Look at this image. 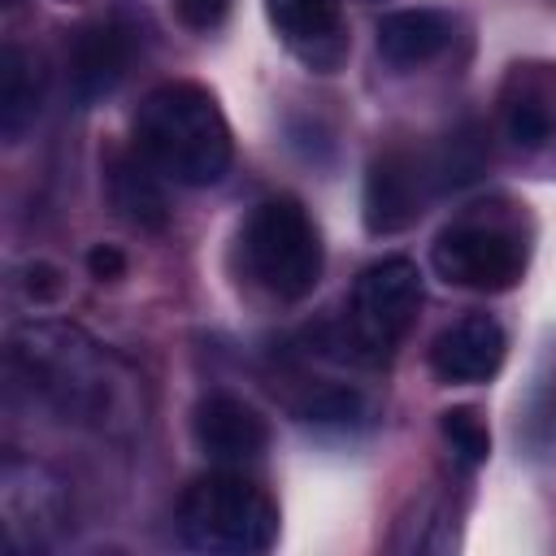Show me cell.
Listing matches in <instances>:
<instances>
[{
    "mask_svg": "<svg viewBox=\"0 0 556 556\" xmlns=\"http://www.w3.org/2000/svg\"><path fill=\"white\" fill-rule=\"evenodd\" d=\"M139 39L143 35L126 13H104V17L83 22L65 48V78H70L74 100L91 104L117 91L139 56Z\"/></svg>",
    "mask_w": 556,
    "mask_h": 556,
    "instance_id": "cell-9",
    "label": "cell"
},
{
    "mask_svg": "<svg viewBox=\"0 0 556 556\" xmlns=\"http://www.w3.org/2000/svg\"><path fill=\"white\" fill-rule=\"evenodd\" d=\"M109 200L113 208L139 226V230H165L169 222V204H165V187H161V174L135 152H117L109 161Z\"/></svg>",
    "mask_w": 556,
    "mask_h": 556,
    "instance_id": "cell-15",
    "label": "cell"
},
{
    "mask_svg": "<svg viewBox=\"0 0 556 556\" xmlns=\"http://www.w3.org/2000/svg\"><path fill=\"white\" fill-rule=\"evenodd\" d=\"M500 130L517 152H543L556 139L552 83L517 70L500 96Z\"/></svg>",
    "mask_w": 556,
    "mask_h": 556,
    "instance_id": "cell-14",
    "label": "cell"
},
{
    "mask_svg": "<svg viewBox=\"0 0 556 556\" xmlns=\"http://www.w3.org/2000/svg\"><path fill=\"white\" fill-rule=\"evenodd\" d=\"M13 369L70 426L135 439L148 421L143 378L70 321H26L9 343Z\"/></svg>",
    "mask_w": 556,
    "mask_h": 556,
    "instance_id": "cell-1",
    "label": "cell"
},
{
    "mask_svg": "<svg viewBox=\"0 0 556 556\" xmlns=\"http://www.w3.org/2000/svg\"><path fill=\"white\" fill-rule=\"evenodd\" d=\"M191 434H195V447L217 465H243L269 447V421L230 391H213L195 404Z\"/></svg>",
    "mask_w": 556,
    "mask_h": 556,
    "instance_id": "cell-10",
    "label": "cell"
},
{
    "mask_svg": "<svg viewBox=\"0 0 556 556\" xmlns=\"http://www.w3.org/2000/svg\"><path fill=\"white\" fill-rule=\"evenodd\" d=\"M434 191H443V187H439L430 152L421 156L408 148H391V152L374 156L369 174H365V195H361L365 230L369 235H395V230L413 226Z\"/></svg>",
    "mask_w": 556,
    "mask_h": 556,
    "instance_id": "cell-8",
    "label": "cell"
},
{
    "mask_svg": "<svg viewBox=\"0 0 556 556\" xmlns=\"http://www.w3.org/2000/svg\"><path fill=\"white\" fill-rule=\"evenodd\" d=\"M521 439L534 452H547L556 443V361L534 378L526 408H521Z\"/></svg>",
    "mask_w": 556,
    "mask_h": 556,
    "instance_id": "cell-18",
    "label": "cell"
},
{
    "mask_svg": "<svg viewBox=\"0 0 556 556\" xmlns=\"http://www.w3.org/2000/svg\"><path fill=\"white\" fill-rule=\"evenodd\" d=\"M274 30L304 61L330 70L343 56V4L339 0H265Z\"/></svg>",
    "mask_w": 556,
    "mask_h": 556,
    "instance_id": "cell-12",
    "label": "cell"
},
{
    "mask_svg": "<svg viewBox=\"0 0 556 556\" xmlns=\"http://www.w3.org/2000/svg\"><path fill=\"white\" fill-rule=\"evenodd\" d=\"M295 413H300V421L330 426V430H352V426H365L374 417L369 400L356 387H317L304 395V404Z\"/></svg>",
    "mask_w": 556,
    "mask_h": 556,
    "instance_id": "cell-17",
    "label": "cell"
},
{
    "mask_svg": "<svg viewBox=\"0 0 556 556\" xmlns=\"http://www.w3.org/2000/svg\"><path fill=\"white\" fill-rule=\"evenodd\" d=\"M87 269H91L96 282H113V278L126 274V256H122L113 243H96V248L87 252Z\"/></svg>",
    "mask_w": 556,
    "mask_h": 556,
    "instance_id": "cell-21",
    "label": "cell"
},
{
    "mask_svg": "<svg viewBox=\"0 0 556 556\" xmlns=\"http://www.w3.org/2000/svg\"><path fill=\"white\" fill-rule=\"evenodd\" d=\"M430 261L443 282L495 295L521 282L526 243L508 226H495V222H456L434 239Z\"/></svg>",
    "mask_w": 556,
    "mask_h": 556,
    "instance_id": "cell-7",
    "label": "cell"
},
{
    "mask_svg": "<svg viewBox=\"0 0 556 556\" xmlns=\"http://www.w3.org/2000/svg\"><path fill=\"white\" fill-rule=\"evenodd\" d=\"M26 291L35 295V304H39V300H52V295L61 291V274H56L52 265H39V261H35V265H30V278H26Z\"/></svg>",
    "mask_w": 556,
    "mask_h": 556,
    "instance_id": "cell-22",
    "label": "cell"
},
{
    "mask_svg": "<svg viewBox=\"0 0 556 556\" xmlns=\"http://www.w3.org/2000/svg\"><path fill=\"white\" fill-rule=\"evenodd\" d=\"M452 43V17L443 9H395L378 22V56L395 70L434 61Z\"/></svg>",
    "mask_w": 556,
    "mask_h": 556,
    "instance_id": "cell-13",
    "label": "cell"
},
{
    "mask_svg": "<svg viewBox=\"0 0 556 556\" xmlns=\"http://www.w3.org/2000/svg\"><path fill=\"white\" fill-rule=\"evenodd\" d=\"M70 526L65 478L35 456L0 460V530L9 552H43Z\"/></svg>",
    "mask_w": 556,
    "mask_h": 556,
    "instance_id": "cell-6",
    "label": "cell"
},
{
    "mask_svg": "<svg viewBox=\"0 0 556 556\" xmlns=\"http://www.w3.org/2000/svg\"><path fill=\"white\" fill-rule=\"evenodd\" d=\"M504 330L486 313H469L443 326L430 343V369L443 382H486L504 365Z\"/></svg>",
    "mask_w": 556,
    "mask_h": 556,
    "instance_id": "cell-11",
    "label": "cell"
},
{
    "mask_svg": "<svg viewBox=\"0 0 556 556\" xmlns=\"http://www.w3.org/2000/svg\"><path fill=\"white\" fill-rule=\"evenodd\" d=\"M248 274L278 300H304L321 278V235L300 200H261L243 226Z\"/></svg>",
    "mask_w": 556,
    "mask_h": 556,
    "instance_id": "cell-5",
    "label": "cell"
},
{
    "mask_svg": "<svg viewBox=\"0 0 556 556\" xmlns=\"http://www.w3.org/2000/svg\"><path fill=\"white\" fill-rule=\"evenodd\" d=\"M439 430H443V439L460 465H482L491 456V430L473 408H447L439 417Z\"/></svg>",
    "mask_w": 556,
    "mask_h": 556,
    "instance_id": "cell-19",
    "label": "cell"
},
{
    "mask_svg": "<svg viewBox=\"0 0 556 556\" xmlns=\"http://www.w3.org/2000/svg\"><path fill=\"white\" fill-rule=\"evenodd\" d=\"M39 104H43V74H39V61L17 48V43H4L0 48V135L9 143H17L35 117H39Z\"/></svg>",
    "mask_w": 556,
    "mask_h": 556,
    "instance_id": "cell-16",
    "label": "cell"
},
{
    "mask_svg": "<svg viewBox=\"0 0 556 556\" xmlns=\"http://www.w3.org/2000/svg\"><path fill=\"white\" fill-rule=\"evenodd\" d=\"M421 308V274L408 256H382L374 261L348 300L343 326L334 330V348H343L339 356L361 361V365H378L395 352V343L413 330Z\"/></svg>",
    "mask_w": 556,
    "mask_h": 556,
    "instance_id": "cell-4",
    "label": "cell"
},
{
    "mask_svg": "<svg viewBox=\"0 0 556 556\" xmlns=\"http://www.w3.org/2000/svg\"><path fill=\"white\" fill-rule=\"evenodd\" d=\"M174 9H178V17H182L191 30H213V26L226 22L230 0H174Z\"/></svg>",
    "mask_w": 556,
    "mask_h": 556,
    "instance_id": "cell-20",
    "label": "cell"
},
{
    "mask_svg": "<svg viewBox=\"0 0 556 556\" xmlns=\"http://www.w3.org/2000/svg\"><path fill=\"white\" fill-rule=\"evenodd\" d=\"M135 152L178 187H213L235 156L222 104L200 83H161L135 113Z\"/></svg>",
    "mask_w": 556,
    "mask_h": 556,
    "instance_id": "cell-2",
    "label": "cell"
},
{
    "mask_svg": "<svg viewBox=\"0 0 556 556\" xmlns=\"http://www.w3.org/2000/svg\"><path fill=\"white\" fill-rule=\"evenodd\" d=\"M178 534L195 552L256 556L278 539V504L239 473H204L178 500Z\"/></svg>",
    "mask_w": 556,
    "mask_h": 556,
    "instance_id": "cell-3",
    "label": "cell"
}]
</instances>
